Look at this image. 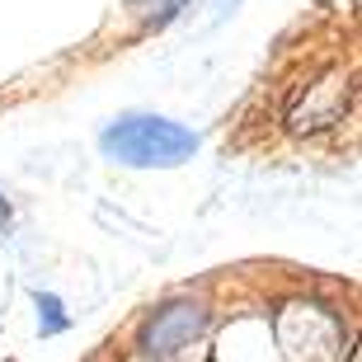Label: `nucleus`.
Listing matches in <instances>:
<instances>
[{
	"label": "nucleus",
	"instance_id": "obj_2",
	"mask_svg": "<svg viewBox=\"0 0 362 362\" xmlns=\"http://www.w3.org/2000/svg\"><path fill=\"white\" fill-rule=\"evenodd\" d=\"M207 329V306L202 301H165L160 310H151L141 334H136V349L141 358H175V353L193 349Z\"/></svg>",
	"mask_w": 362,
	"mask_h": 362
},
{
	"label": "nucleus",
	"instance_id": "obj_5",
	"mask_svg": "<svg viewBox=\"0 0 362 362\" xmlns=\"http://www.w3.org/2000/svg\"><path fill=\"white\" fill-rule=\"evenodd\" d=\"M5 221H10V207H5V198H0V230H5Z\"/></svg>",
	"mask_w": 362,
	"mask_h": 362
},
{
	"label": "nucleus",
	"instance_id": "obj_1",
	"mask_svg": "<svg viewBox=\"0 0 362 362\" xmlns=\"http://www.w3.org/2000/svg\"><path fill=\"white\" fill-rule=\"evenodd\" d=\"M198 136L170 118H122L104 132V156L122 165H184Z\"/></svg>",
	"mask_w": 362,
	"mask_h": 362
},
{
	"label": "nucleus",
	"instance_id": "obj_3",
	"mask_svg": "<svg viewBox=\"0 0 362 362\" xmlns=\"http://www.w3.org/2000/svg\"><path fill=\"white\" fill-rule=\"evenodd\" d=\"M184 5H188V0H136V14H141V24H146V28H160V24H170Z\"/></svg>",
	"mask_w": 362,
	"mask_h": 362
},
{
	"label": "nucleus",
	"instance_id": "obj_4",
	"mask_svg": "<svg viewBox=\"0 0 362 362\" xmlns=\"http://www.w3.org/2000/svg\"><path fill=\"white\" fill-rule=\"evenodd\" d=\"M38 310H42V334L66 329V315H62V301H57V296H38Z\"/></svg>",
	"mask_w": 362,
	"mask_h": 362
}]
</instances>
